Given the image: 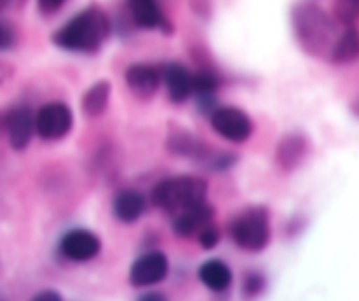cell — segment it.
<instances>
[{"label": "cell", "instance_id": "obj_1", "mask_svg": "<svg viewBox=\"0 0 359 301\" xmlns=\"http://www.w3.org/2000/svg\"><path fill=\"white\" fill-rule=\"evenodd\" d=\"M291 24L300 48L316 58L330 56L337 41V27L328 13L312 0H302L291 9Z\"/></svg>", "mask_w": 359, "mask_h": 301}, {"label": "cell", "instance_id": "obj_24", "mask_svg": "<svg viewBox=\"0 0 359 301\" xmlns=\"http://www.w3.org/2000/svg\"><path fill=\"white\" fill-rule=\"evenodd\" d=\"M13 44V30L0 23V49H6Z\"/></svg>", "mask_w": 359, "mask_h": 301}, {"label": "cell", "instance_id": "obj_18", "mask_svg": "<svg viewBox=\"0 0 359 301\" xmlns=\"http://www.w3.org/2000/svg\"><path fill=\"white\" fill-rule=\"evenodd\" d=\"M330 59L333 63H353L359 58V30L354 24L346 28L342 35H339L330 51Z\"/></svg>", "mask_w": 359, "mask_h": 301}, {"label": "cell", "instance_id": "obj_5", "mask_svg": "<svg viewBox=\"0 0 359 301\" xmlns=\"http://www.w3.org/2000/svg\"><path fill=\"white\" fill-rule=\"evenodd\" d=\"M74 125L72 111L63 102H49L35 114V133L44 140H60Z\"/></svg>", "mask_w": 359, "mask_h": 301}, {"label": "cell", "instance_id": "obj_7", "mask_svg": "<svg viewBox=\"0 0 359 301\" xmlns=\"http://www.w3.org/2000/svg\"><path fill=\"white\" fill-rule=\"evenodd\" d=\"M0 132L7 133L11 147L23 150L30 144L35 133V115L28 107H16L0 112Z\"/></svg>", "mask_w": 359, "mask_h": 301}, {"label": "cell", "instance_id": "obj_6", "mask_svg": "<svg viewBox=\"0 0 359 301\" xmlns=\"http://www.w3.org/2000/svg\"><path fill=\"white\" fill-rule=\"evenodd\" d=\"M210 125L214 132L230 142H245L252 135L251 118L237 107H217L210 112Z\"/></svg>", "mask_w": 359, "mask_h": 301}, {"label": "cell", "instance_id": "obj_26", "mask_svg": "<svg viewBox=\"0 0 359 301\" xmlns=\"http://www.w3.org/2000/svg\"><path fill=\"white\" fill-rule=\"evenodd\" d=\"M140 300H142V301H147V300L160 301V300H167V298H165L161 293H146V294H142V296H140Z\"/></svg>", "mask_w": 359, "mask_h": 301}, {"label": "cell", "instance_id": "obj_3", "mask_svg": "<svg viewBox=\"0 0 359 301\" xmlns=\"http://www.w3.org/2000/svg\"><path fill=\"white\" fill-rule=\"evenodd\" d=\"M207 182L200 177L181 175L158 182L151 191V202L163 212L179 214L207 202Z\"/></svg>", "mask_w": 359, "mask_h": 301}, {"label": "cell", "instance_id": "obj_19", "mask_svg": "<svg viewBox=\"0 0 359 301\" xmlns=\"http://www.w3.org/2000/svg\"><path fill=\"white\" fill-rule=\"evenodd\" d=\"M109 98H111V83L98 80L83 94V100H81L83 112L88 118H98L107 108Z\"/></svg>", "mask_w": 359, "mask_h": 301}, {"label": "cell", "instance_id": "obj_4", "mask_svg": "<svg viewBox=\"0 0 359 301\" xmlns=\"http://www.w3.org/2000/svg\"><path fill=\"white\" fill-rule=\"evenodd\" d=\"M231 238L241 248L259 252L270 241V216L265 206H251L238 214L230 226Z\"/></svg>", "mask_w": 359, "mask_h": 301}, {"label": "cell", "instance_id": "obj_2", "mask_svg": "<svg viewBox=\"0 0 359 301\" xmlns=\"http://www.w3.org/2000/svg\"><path fill=\"white\" fill-rule=\"evenodd\" d=\"M111 34V23L98 6H88L53 34V44L70 52H95Z\"/></svg>", "mask_w": 359, "mask_h": 301}, {"label": "cell", "instance_id": "obj_11", "mask_svg": "<svg viewBox=\"0 0 359 301\" xmlns=\"http://www.w3.org/2000/svg\"><path fill=\"white\" fill-rule=\"evenodd\" d=\"M125 80L130 91L140 100H149L154 97L161 83V72L153 65L146 63H133L126 69Z\"/></svg>", "mask_w": 359, "mask_h": 301}, {"label": "cell", "instance_id": "obj_27", "mask_svg": "<svg viewBox=\"0 0 359 301\" xmlns=\"http://www.w3.org/2000/svg\"><path fill=\"white\" fill-rule=\"evenodd\" d=\"M351 108H353V112H354V114H356L358 118H359V97L356 98V100L353 102V105H351Z\"/></svg>", "mask_w": 359, "mask_h": 301}, {"label": "cell", "instance_id": "obj_15", "mask_svg": "<svg viewBox=\"0 0 359 301\" xmlns=\"http://www.w3.org/2000/svg\"><path fill=\"white\" fill-rule=\"evenodd\" d=\"M309 154V142L304 135H287L277 147V163L283 170L293 172L300 167Z\"/></svg>", "mask_w": 359, "mask_h": 301}, {"label": "cell", "instance_id": "obj_12", "mask_svg": "<svg viewBox=\"0 0 359 301\" xmlns=\"http://www.w3.org/2000/svg\"><path fill=\"white\" fill-rule=\"evenodd\" d=\"M161 80L174 104H182L193 94V74L181 63L165 65L161 70Z\"/></svg>", "mask_w": 359, "mask_h": 301}, {"label": "cell", "instance_id": "obj_21", "mask_svg": "<svg viewBox=\"0 0 359 301\" xmlns=\"http://www.w3.org/2000/svg\"><path fill=\"white\" fill-rule=\"evenodd\" d=\"M196 237H198V241H200V245H202V248L210 251V248H214L217 244H219L221 231H219V227H217L216 224L210 220V223H207L205 226H203L202 230L196 233Z\"/></svg>", "mask_w": 359, "mask_h": 301}, {"label": "cell", "instance_id": "obj_17", "mask_svg": "<svg viewBox=\"0 0 359 301\" xmlns=\"http://www.w3.org/2000/svg\"><path fill=\"white\" fill-rule=\"evenodd\" d=\"M112 210H114L116 219L121 223H135L140 219V216L146 210V198L137 191H121L114 198L112 203Z\"/></svg>", "mask_w": 359, "mask_h": 301}, {"label": "cell", "instance_id": "obj_20", "mask_svg": "<svg viewBox=\"0 0 359 301\" xmlns=\"http://www.w3.org/2000/svg\"><path fill=\"white\" fill-rule=\"evenodd\" d=\"M335 18L346 27H351L359 20V0H333Z\"/></svg>", "mask_w": 359, "mask_h": 301}, {"label": "cell", "instance_id": "obj_8", "mask_svg": "<svg viewBox=\"0 0 359 301\" xmlns=\"http://www.w3.org/2000/svg\"><path fill=\"white\" fill-rule=\"evenodd\" d=\"M168 275V259L163 252L151 251L133 261L130 268V282L135 287H147L160 284Z\"/></svg>", "mask_w": 359, "mask_h": 301}, {"label": "cell", "instance_id": "obj_14", "mask_svg": "<svg viewBox=\"0 0 359 301\" xmlns=\"http://www.w3.org/2000/svg\"><path fill=\"white\" fill-rule=\"evenodd\" d=\"M128 10L132 14V20L140 28H146V30L160 28L165 34L172 31V24L161 13L158 0H128Z\"/></svg>", "mask_w": 359, "mask_h": 301}, {"label": "cell", "instance_id": "obj_22", "mask_svg": "<svg viewBox=\"0 0 359 301\" xmlns=\"http://www.w3.org/2000/svg\"><path fill=\"white\" fill-rule=\"evenodd\" d=\"M263 284H265V280H263L262 275L251 273V275L245 276L244 280V294H248V296H256V294L263 290Z\"/></svg>", "mask_w": 359, "mask_h": 301}, {"label": "cell", "instance_id": "obj_28", "mask_svg": "<svg viewBox=\"0 0 359 301\" xmlns=\"http://www.w3.org/2000/svg\"><path fill=\"white\" fill-rule=\"evenodd\" d=\"M14 2H16V0H0V7H7Z\"/></svg>", "mask_w": 359, "mask_h": 301}, {"label": "cell", "instance_id": "obj_23", "mask_svg": "<svg viewBox=\"0 0 359 301\" xmlns=\"http://www.w3.org/2000/svg\"><path fill=\"white\" fill-rule=\"evenodd\" d=\"M65 2L67 0H37V7L44 16H49V14L58 13Z\"/></svg>", "mask_w": 359, "mask_h": 301}, {"label": "cell", "instance_id": "obj_10", "mask_svg": "<svg viewBox=\"0 0 359 301\" xmlns=\"http://www.w3.org/2000/svg\"><path fill=\"white\" fill-rule=\"evenodd\" d=\"M102 241L88 230H72L60 240V252L67 259L76 262H86L100 252Z\"/></svg>", "mask_w": 359, "mask_h": 301}, {"label": "cell", "instance_id": "obj_25", "mask_svg": "<svg viewBox=\"0 0 359 301\" xmlns=\"http://www.w3.org/2000/svg\"><path fill=\"white\" fill-rule=\"evenodd\" d=\"M35 301H60L62 300V294L56 293V290H42L34 296Z\"/></svg>", "mask_w": 359, "mask_h": 301}, {"label": "cell", "instance_id": "obj_16", "mask_svg": "<svg viewBox=\"0 0 359 301\" xmlns=\"http://www.w3.org/2000/svg\"><path fill=\"white\" fill-rule=\"evenodd\" d=\"M198 279L207 289L214 290V293H224L231 286L233 275H231V270L228 268V265H224L223 261L210 259L198 268Z\"/></svg>", "mask_w": 359, "mask_h": 301}, {"label": "cell", "instance_id": "obj_9", "mask_svg": "<svg viewBox=\"0 0 359 301\" xmlns=\"http://www.w3.org/2000/svg\"><path fill=\"white\" fill-rule=\"evenodd\" d=\"M167 147L175 154H181V156L193 158V160H202V161H212L214 167L221 168L223 170L224 163V154H214L212 149L209 147V144L202 142L200 139H196L195 135L188 133L186 130H177V132H172L168 135Z\"/></svg>", "mask_w": 359, "mask_h": 301}, {"label": "cell", "instance_id": "obj_13", "mask_svg": "<svg viewBox=\"0 0 359 301\" xmlns=\"http://www.w3.org/2000/svg\"><path fill=\"white\" fill-rule=\"evenodd\" d=\"M214 217V209L207 202L200 203V205L191 206L188 210H182V212L175 214V219L172 223V230L177 237L181 238H191L205 226L207 223H210Z\"/></svg>", "mask_w": 359, "mask_h": 301}]
</instances>
